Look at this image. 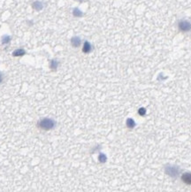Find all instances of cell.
I'll use <instances>...</instances> for the list:
<instances>
[{
  "mask_svg": "<svg viewBox=\"0 0 191 192\" xmlns=\"http://www.w3.org/2000/svg\"><path fill=\"white\" fill-rule=\"evenodd\" d=\"M182 181L188 184H191V174H185V175H183Z\"/></svg>",
  "mask_w": 191,
  "mask_h": 192,
  "instance_id": "8992f818",
  "label": "cell"
},
{
  "mask_svg": "<svg viewBox=\"0 0 191 192\" xmlns=\"http://www.w3.org/2000/svg\"><path fill=\"white\" fill-rule=\"evenodd\" d=\"M179 28L181 31L184 32H188L191 29V24L190 22H189L188 20H181L179 23Z\"/></svg>",
  "mask_w": 191,
  "mask_h": 192,
  "instance_id": "7a4b0ae2",
  "label": "cell"
},
{
  "mask_svg": "<svg viewBox=\"0 0 191 192\" xmlns=\"http://www.w3.org/2000/svg\"><path fill=\"white\" fill-rule=\"evenodd\" d=\"M71 44H72L73 47H79L81 45V39L77 36H74L71 39Z\"/></svg>",
  "mask_w": 191,
  "mask_h": 192,
  "instance_id": "3957f363",
  "label": "cell"
},
{
  "mask_svg": "<svg viewBox=\"0 0 191 192\" xmlns=\"http://www.w3.org/2000/svg\"><path fill=\"white\" fill-rule=\"evenodd\" d=\"M76 1H79V2H81V1H83V0H76Z\"/></svg>",
  "mask_w": 191,
  "mask_h": 192,
  "instance_id": "7c38bea8",
  "label": "cell"
},
{
  "mask_svg": "<svg viewBox=\"0 0 191 192\" xmlns=\"http://www.w3.org/2000/svg\"><path fill=\"white\" fill-rule=\"evenodd\" d=\"M3 80H4V75H3V74L0 72V83H2Z\"/></svg>",
  "mask_w": 191,
  "mask_h": 192,
  "instance_id": "8fae6325",
  "label": "cell"
},
{
  "mask_svg": "<svg viewBox=\"0 0 191 192\" xmlns=\"http://www.w3.org/2000/svg\"><path fill=\"white\" fill-rule=\"evenodd\" d=\"M10 41H11V37H10L9 35H4V36H3V38H2V44H8V43H10Z\"/></svg>",
  "mask_w": 191,
  "mask_h": 192,
  "instance_id": "ba28073f",
  "label": "cell"
},
{
  "mask_svg": "<svg viewBox=\"0 0 191 192\" xmlns=\"http://www.w3.org/2000/svg\"><path fill=\"white\" fill-rule=\"evenodd\" d=\"M91 49H92V47H91V44H89L88 42H85L84 43V45H83V48H82V51H83L84 53H88L91 51Z\"/></svg>",
  "mask_w": 191,
  "mask_h": 192,
  "instance_id": "5b68a950",
  "label": "cell"
},
{
  "mask_svg": "<svg viewBox=\"0 0 191 192\" xmlns=\"http://www.w3.org/2000/svg\"><path fill=\"white\" fill-rule=\"evenodd\" d=\"M32 7H33V9H35V11H41L43 7H44V5H43V4L40 1H35L32 4Z\"/></svg>",
  "mask_w": 191,
  "mask_h": 192,
  "instance_id": "277c9868",
  "label": "cell"
},
{
  "mask_svg": "<svg viewBox=\"0 0 191 192\" xmlns=\"http://www.w3.org/2000/svg\"><path fill=\"white\" fill-rule=\"evenodd\" d=\"M25 53L26 52H25V51L23 49H18V50L13 51V55L14 56V57H19V56H23Z\"/></svg>",
  "mask_w": 191,
  "mask_h": 192,
  "instance_id": "52a82bcc",
  "label": "cell"
},
{
  "mask_svg": "<svg viewBox=\"0 0 191 192\" xmlns=\"http://www.w3.org/2000/svg\"><path fill=\"white\" fill-rule=\"evenodd\" d=\"M73 15L76 16V17H81V16L82 15V13H81L78 8H75L74 10H73Z\"/></svg>",
  "mask_w": 191,
  "mask_h": 192,
  "instance_id": "9c48e42d",
  "label": "cell"
},
{
  "mask_svg": "<svg viewBox=\"0 0 191 192\" xmlns=\"http://www.w3.org/2000/svg\"><path fill=\"white\" fill-rule=\"evenodd\" d=\"M57 66H58V62L56 61V60H52L51 61V68H54V67H57Z\"/></svg>",
  "mask_w": 191,
  "mask_h": 192,
  "instance_id": "30bf717a",
  "label": "cell"
},
{
  "mask_svg": "<svg viewBox=\"0 0 191 192\" xmlns=\"http://www.w3.org/2000/svg\"><path fill=\"white\" fill-rule=\"evenodd\" d=\"M37 126L40 129H43V130H50V129L54 128V126H55V121L51 119L45 118V119H43L38 121Z\"/></svg>",
  "mask_w": 191,
  "mask_h": 192,
  "instance_id": "6da1fadb",
  "label": "cell"
}]
</instances>
